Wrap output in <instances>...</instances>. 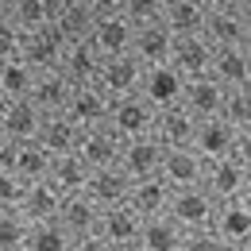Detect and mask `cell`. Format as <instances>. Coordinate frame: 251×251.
Masks as SVG:
<instances>
[{
  "instance_id": "obj_1",
  "label": "cell",
  "mask_w": 251,
  "mask_h": 251,
  "mask_svg": "<svg viewBox=\"0 0 251 251\" xmlns=\"http://www.w3.org/2000/svg\"><path fill=\"white\" fill-rule=\"evenodd\" d=\"M201 186L213 201H251V162L244 158H205L201 170Z\"/></svg>"
},
{
  "instance_id": "obj_2",
  "label": "cell",
  "mask_w": 251,
  "mask_h": 251,
  "mask_svg": "<svg viewBox=\"0 0 251 251\" xmlns=\"http://www.w3.org/2000/svg\"><path fill=\"white\" fill-rule=\"evenodd\" d=\"M155 120H158V108L143 93H127V97L108 100V116H104V124L112 127L120 139H143V135H155Z\"/></svg>"
},
{
  "instance_id": "obj_3",
  "label": "cell",
  "mask_w": 251,
  "mask_h": 251,
  "mask_svg": "<svg viewBox=\"0 0 251 251\" xmlns=\"http://www.w3.org/2000/svg\"><path fill=\"white\" fill-rule=\"evenodd\" d=\"M166 217L174 220L182 232H205L213 228V217H217V201L205 193V186H182L170 189V205H166Z\"/></svg>"
},
{
  "instance_id": "obj_4",
  "label": "cell",
  "mask_w": 251,
  "mask_h": 251,
  "mask_svg": "<svg viewBox=\"0 0 251 251\" xmlns=\"http://www.w3.org/2000/svg\"><path fill=\"white\" fill-rule=\"evenodd\" d=\"M143 74H147V66L127 50V54L100 58V70H97V81H93V85L108 97V100H116V97L139 93V89H143Z\"/></svg>"
},
{
  "instance_id": "obj_5",
  "label": "cell",
  "mask_w": 251,
  "mask_h": 251,
  "mask_svg": "<svg viewBox=\"0 0 251 251\" xmlns=\"http://www.w3.org/2000/svg\"><path fill=\"white\" fill-rule=\"evenodd\" d=\"M201 35L209 39V47H251V8L205 12Z\"/></svg>"
},
{
  "instance_id": "obj_6",
  "label": "cell",
  "mask_w": 251,
  "mask_h": 251,
  "mask_svg": "<svg viewBox=\"0 0 251 251\" xmlns=\"http://www.w3.org/2000/svg\"><path fill=\"white\" fill-rule=\"evenodd\" d=\"M120 151H124V139H120L108 124L81 127L77 147H74V155L85 158L89 170H97V166H116V162H120Z\"/></svg>"
},
{
  "instance_id": "obj_7",
  "label": "cell",
  "mask_w": 251,
  "mask_h": 251,
  "mask_svg": "<svg viewBox=\"0 0 251 251\" xmlns=\"http://www.w3.org/2000/svg\"><path fill=\"white\" fill-rule=\"evenodd\" d=\"M209 77L220 89H248L251 85V47H213Z\"/></svg>"
},
{
  "instance_id": "obj_8",
  "label": "cell",
  "mask_w": 251,
  "mask_h": 251,
  "mask_svg": "<svg viewBox=\"0 0 251 251\" xmlns=\"http://www.w3.org/2000/svg\"><path fill=\"white\" fill-rule=\"evenodd\" d=\"M66 50V39L50 24L39 27V31H24V43H20V58L31 66L35 74H47V70H58Z\"/></svg>"
},
{
  "instance_id": "obj_9",
  "label": "cell",
  "mask_w": 251,
  "mask_h": 251,
  "mask_svg": "<svg viewBox=\"0 0 251 251\" xmlns=\"http://www.w3.org/2000/svg\"><path fill=\"white\" fill-rule=\"evenodd\" d=\"M209 62H213V47L205 35H186V39H174L170 47V70L186 81V77H205L209 74Z\"/></svg>"
},
{
  "instance_id": "obj_10",
  "label": "cell",
  "mask_w": 251,
  "mask_h": 251,
  "mask_svg": "<svg viewBox=\"0 0 251 251\" xmlns=\"http://www.w3.org/2000/svg\"><path fill=\"white\" fill-rule=\"evenodd\" d=\"M139 224H143V220H139L124 201H120V205L100 209L93 232L108 244V248H131V244H139Z\"/></svg>"
},
{
  "instance_id": "obj_11",
  "label": "cell",
  "mask_w": 251,
  "mask_h": 251,
  "mask_svg": "<svg viewBox=\"0 0 251 251\" xmlns=\"http://www.w3.org/2000/svg\"><path fill=\"white\" fill-rule=\"evenodd\" d=\"M201 170H205V158L193 147H170V151H162V162H158V178L170 189L201 186Z\"/></svg>"
},
{
  "instance_id": "obj_12",
  "label": "cell",
  "mask_w": 251,
  "mask_h": 251,
  "mask_svg": "<svg viewBox=\"0 0 251 251\" xmlns=\"http://www.w3.org/2000/svg\"><path fill=\"white\" fill-rule=\"evenodd\" d=\"M244 131H236L232 124H224L220 116H209V120H197V127H193V151L201 158H224L236 151V139H240Z\"/></svg>"
},
{
  "instance_id": "obj_13",
  "label": "cell",
  "mask_w": 251,
  "mask_h": 251,
  "mask_svg": "<svg viewBox=\"0 0 251 251\" xmlns=\"http://www.w3.org/2000/svg\"><path fill=\"white\" fill-rule=\"evenodd\" d=\"M124 205H127V209H131L139 220L162 217V213H166V205H170V186H166L158 174H151V178H135V182L127 186Z\"/></svg>"
},
{
  "instance_id": "obj_14",
  "label": "cell",
  "mask_w": 251,
  "mask_h": 251,
  "mask_svg": "<svg viewBox=\"0 0 251 251\" xmlns=\"http://www.w3.org/2000/svg\"><path fill=\"white\" fill-rule=\"evenodd\" d=\"M170 47H174V35L162 27V20L143 24V27H135V35H131V54L147 66V70L170 62Z\"/></svg>"
},
{
  "instance_id": "obj_15",
  "label": "cell",
  "mask_w": 251,
  "mask_h": 251,
  "mask_svg": "<svg viewBox=\"0 0 251 251\" xmlns=\"http://www.w3.org/2000/svg\"><path fill=\"white\" fill-rule=\"evenodd\" d=\"M220 97H224V89L205 74V77H186V81H182L178 104L186 108L193 120H209V116L220 112Z\"/></svg>"
},
{
  "instance_id": "obj_16",
  "label": "cell",
  "mask_w": 251,
  "mask_h": 251,
  "mask_svg": "<svg viewBox=\"0 0 251 251\" xmlns=\"http://www.w3.org/2000/svg\"><path fill=\"white\" fill-rule=\"evenodd\" d=\"M158 162H162V143L155 135H143V139H124V151H120V170L127 178H151L158 174Z\"/></svg>"
},
{
  "instance_id": "obj_17",
  "label": "cell",
  "mask_w": 251,
  "mask_h": 251,
  "mask_svg": "<svg viewBox=\"0 0 251 251\" xmlns=\"http://www.w3.org/2000/svg\"><path fill=\"white\" fill-rule=\"evenodd\" d=\"M131 35L135 27L127 24L124 16H100L89 31V47H93L100 58H112V54H127L131 50Z\"/></svg>"
},
{
  "instance_id": "obj_18",
  "label": "cell",
  "mask_w": 251,
  "mask_h": 251,
  "mask_svg": "<svg viewBox=\"0 0 251 251\" xmlns=\"http://www.w3.org/2000/svg\"><path fill=\"white\" fill-rule=\"evenodd\" d=\"M66 116L74 120L77 127H93V124H104L108 116V97L100 93L97 85H74L70 97H66Z\"/></svg>"
},
{
  "instance_id": "obj_19",
  "label": "cell",
  "mask_w": 251,
  "mask_h": 251,
  "mask_svg": "<svg viewBox=\"0 0 251 251\" xmlns=\"http://www.w3.org/2000/svg\"><path fill=\"white\" fill-rule=\"evenodd\" d=\"M58 205H62V193L50 186L47 178H43V182H27V186H24V193H20V201H16L20 217L27 220V224L54 220V217H58Z\"/></svg>"
},
{
  "instance_id": "obj_20",
  "label": "cell",
  "mask_w": 251,
  "mask_h": 251,
  "mask_svg": "<svg viewBox=\"0 0 251 251\" xmlns=\"http://www.w3.org/2000/svg\"><path fill=\"white\" fill-rule=\"evenodd\" d=\"M39 124H43V112L35 108L27 97H20V100H4V108H0V131H4L12 143H27V139H35Z\"/></svg>"
},
{
  "instance_id": "obj_21",
  "label": "cell",
  "mask_w": 251,
  "mask_h": 251,
  "mask_svg": "<svg viewBox=\"0 0 251 251\" xmlns=\"http://www.w3.org/2000/svg\"><path fill=\"white\" fill-rule=\"evenodd\" d=\"M97 70H100V54L89 47V39H81V43H66L62 62H58V74H62L70 85H93Z\"/></svg>"
},
{
  "instance_id": "obj_22",
  "label": "cell",
  "mask_w": 251,
  "mask_h": 251,
  "mask_svg": "<svg viewBox=\"0 0 251 251\" xmlns=\"http://www.w3.org/2000/svg\"><path fill=\"white\" fill-rule=\"evenodd\" d=\"M127 186H131V178L120 166H97L89 174V182H85V197L97 209H108V205H120L127 197Z\"/></svg>"
},
{
  "instance_id": "obj_23",
  "label": "cell",
  "mask_w": 251,
  "mask_h": 251,
  "mask_svg": "<svg viewBox=\"0 0 251 251\" xmlns=\"http://www.w3.org/2000/svg\"><path fill=\"white\" fill-rule=\"evenodd\" d=\"M213 232L224 244H251V201H220Z\"/></svg>"
},
{
  "instance_id": "obj_24",
  "label": "cell",
  "mask_w": 251,
  "mask_h": 251,
  "mask_svg": "<svg viewBox=\"0 0 251 251\" xmlns=\"http://www.w3.org/2000/svg\"><path fill=\"white\" fill-rule=\"evenodd\" d=\"M77 135H81V127L74 124L66 112H50V116H43V124L35 131V143L47 155H70L77 147Z\"/></svg>"
},
{
  "instance_id": "obj_25",
  "label": "cell",
  "mask_w": 251,
  "mask_h": 251,
  "mask_svg": "<svg viewBox=\"0 0 251 251\" xmlns=\"http://www.w3.org/2000/svg\"><path fill=\"white\" fill-rule=\"evenodd\" d=\"M97 217H100V209L85 193H62V205H58V217L54 220L66 228L70 240H77V236H85V232L97 228Z\"/></svg>"
},
{
  "instance_id": "obj_26",
  "label": "cell",
  "mask_w": 251,
  "mask_h": 251,
  "mask_svg": "<svg viewBox=\"0 0 251 251\" xmlns=\"http://www.w3.org/2000/svg\"><path fill=\"white\" fill-rule=\"evenodd\" d=\"M93 24H97V16H93V8H89L85 0H66V4H58V8H54V20H50V27L62 35L66 43L89 39Z\"/></svg>"
},
{
  "instance_id": "obj_27",
  "label": "cell",
  "mask_w": 251,
  "mask_h": 251,
  "mask_svg": "<svg viewBox=\"0 0 251 251\" xmlns=\"http://www.w3.org/2000/svg\"><path fill=\"white\" fill-rule=\"evenodd\" d=\"M70 89H74V85L66 81L58 70H47V74H35L31 89H27V100H31L43 116H50V112H62V108H66Z\"/></svg>"
},
{
  "instance_id": "obj_28",
  "label": "cell",
  "mask_w": 251,
  "mask_h": 251,
  "mask_svg": "<svg viewBox=\"0 0 251 251\" xmlns=\"http://www.w3.org/2000/svg\"><path fill=\"white\" fill-rule=\"evenodd\" d=\"M193 127L197 120L189 116L182 104H170V108H162L155 120V139L162 143V151H170V147H189L193 143Z\"/></svg>"
},
{
  "instance_id": "obj_29",
  "label": "cell",
  "mask_w": 251,
  "mask_h": 251,
  "mask_svg": "<svg viewBox=\"0 0 251 251\" xmlns=\"http://www.w3.org/2000/svg\"><path fill=\"white\" fill-rule=\"evenodd\" d=\"M89 166L81 155H50V170H47V182L58 189V193H85V182H89Z\"/></svg>"
},
{
  "instance_id": "obj_30",
  "label": "cell",
  "mask_w": 251,
  "mask_h": 251,
  "mask_svg": "<svg viewBox=\"0 0 251 251\" xmlns=\"http://www.w3.org/2000/svg\"><path fill=\"white\" fill-rule=\"evenodd\" d=\"M162 27L174 35V39L201 35V27H205V8L197 0H166L162 4Z\"/></svg>"
},
{
  "instance_id": "obj_31",
  "label": "cell",
  "mask_w": 251,
  "mask_h": 251,
  "mask_svg": "<svg viewBox=\"0 0 251 251\" xmlns=\"http://www.w3.org/2000/svg\"><path fill=\"white\" fill-rule=\"evenodd\" d=\"M139 93L147 97V100L155 104L158 112H162V108L178 104V93H182V77H178L170 66H155V70H147V74H143V89H139Z\"/></svg>"
},
{
  "instance_id": "obj_32",
  "label": "cell",
  "mask_w": 251,
  "mask_h": 251,
  "mask_svg": "<svg viewBox=\"0 0 251 251\" xmlns=\"http://www.w3.org/2000/svg\"><path fill=\"white\" fill-rule=\"evenodd\" d=\"M8 170L27 186V182H43L47 178V170H50V155L35 143V139H27V143H16V151H12V162H8Z\"/></svg>"
},
{
  "instance_id": "obj_33",
  "label": "cell",
  "mask_w": 251,
  "mask_h": 251,
  "mask_svg": "<svg viewBox=\"0 0 251 251\" xmlns=\"http://www.w3.org/2000/svg\"><path fill=\"white\" fill-rule=\"evenodd\" d=\"M186 244V232L174 224V220L166 217H147L143 224H139V248H147V251H174V248H182Z\"/></svg>"
},
{
  "instance_id": "obj_34",
  "label": "cell",
  "mask_w": 251,
  "mask_h": 251,
  "mask_svg": "<svg viewBox=\"0 0 251 251\" xmlns=\"http://www.w3.org/2000/svg\"><path fill=\"white\" fill-rule=\"evenodd\" d=\"M54 8H58L54 0H8L4 20L16 24L20 31H39V27H47L54 20Z\"/></svg>"
},
{
  "instance_id": "obj_35",
  "label": "cell",
  "mask_w": 251,
  "mask_h": 251,
  "mask_svg": "<svg viewBox=\"0 0 251 251\" xmlns=\"http://www.w3.org/2000/svg\"><path fill=\"white\" fill-rule=\"evenodd\" d=\"M70 236L58 220H39L27 228V240H24V251H70Z\"/></svg>"
},
{
  "instance_id": "obj_36",
  "label": "cell",
  "mask_w": 251,
  "mask_h": 251,
  "mask_svg": "<svg viewBox=\"0 0 251 251\" xmlns=\"http://www.w3.org/2000/svg\"><path fill=\"white\" fill-rule=\"evenodd\" d=\"M35 81V70L24 58H8V62H0V97L4 100H20V97H27Z\"/></svg>"
},
{
  "instance_id": "obj_37",
  "label": "cell",
  "mask_w": 251,
  "mask_h": 251,
  "mask_svg": "<svg viewBox=\"0 0 251 251\" xmlns=\"http://www.w3.org/2000/svg\"><path fill=\"white\" fill-rule=\"evenodd\" d=\"M217 116L224 124H232L236 131H251V85L248 89H224Z\"/></svg>"
},
{
  "instance_id": "obj_38",
  "label": "cell",
  "mask_w": 251,
  "mask_h": 251,
  "mask_svg": "<svg viewBox=\"0 0 251 251\" xmlns=\"http://www.w3.org/2000/svg\"><path fill=\"white\" fill-rule=\"evenodd\" d=\"M27 228L31 224L20 217V209H0V251H24Z\"/></svg>"
},
{
  "instance_id": "obj_39",
  "label": "cell",
  "mask_w": 251,
  "mask_h": 251,
  "mask_svg": "<svg viewBox=\"0 0 251 251\" xmlns=\"http://www.w3.org/2000/svg\"><path fill=\"white\" fill-rule=\"evenodd\" d=\"M162 4H166V0H124V4H120V16H124L131 27H143V24L162 20Z\"/></svg>"
},
{
  "instance_id": "obj_40",
  "label": "cell",
  "mask_w": 251,
  "mask_h": 251,
  "mask_svg": "<svg viewBox=\"0 0 251 251\" xmlns=\"http://www.w3.org/2000/svg\"><path fill=\"white\" fill-rule=\"evenodd\" d=\"M20 43H24V31L0 16V62H8V58H20Z\"/></svg>"
},
{
  "instance_id": "obj_41",
  "label": "cell",
  "mask_w": 251,
  "mask_h": 251,
  "mask_svg": "<svg viewBox=\"0 0 251 251\" xmlns=\"http://www.w3.org/2000/svg\"><path fill=\"white\" fill-rule=\"evenodd\" d=\"M20 193H24V182H20L8 166H0V209H16Z\"/></svg>"
},
{
  "instance_id": "obj_42",
  "label": "cell",
  "mask_w": 251,
  "mask_h": 251,
  "mask_svg": "<svg viewBox=\"0 0 251 251\" xmlns=\"http://www.w3.org/2000/svg\"><path fill=\"white\" fill-rule=\"evenodd\" d=\"M186 251H228V244L213 228H205V232H189L186 236Z\"/></svg>"
},
{
  "instance_id": "obj_43",
  "label": "cell",
  "mask_w": 251,
  "mask_h": 251,
  "mask_svg": "<svg viewBox=\"0 0 251 251\" xmlns=\"http://www.w3.org/2000/svg\"><path fill=\"white\" fill-rule=\"evenodd\" d=\"M70 251H116V248H108L97 232H85V236H77V240L70 244Z\"/></svg>"
},
{
  "instance_id": "obj_44",
  "label": "cell",
  "mask_w": 251,
  "mask_h": 251,
  "mask_svg": "<svg viewBox=\"0 0 251 251\" xmlns=\"http://www.w3.org/2000/svg\"><path fill=\"white\" fill-rule=\"evenodd\" d=\"M89 8H93V16L100 20V16H120V4L124 0H85Z\"/></svg>"
},
{
  "instance_id": "obj_45",
  "label": "cell",
  "mask_w": 251,
  "mask_h": 251,
  "mask_svg": "<svg viewBox=\"0 0 251 251\" xmlns=\"http://www.w3.org/2000/svg\"><path fill=\"white\" fill-rule=\"evenodd\" d=\"M205 12H220V8H251V0H197Z\"/></svg>"
},
{
  "instance_id": "obj_46",
  "label": "cell",
  "mask_w": 251,
  "mask_h": 251,
  "mask_svg": "<svg viewBox=\"0 0 251 251\" xmlns=\"http://www.w3.org/2000/svg\"><path fill=\"white\" fill-rule=\"evenodd\" d=\"M12 151H16V143L0 131V166H8V162H12Z\"/></svg>"
},
{
  "instance_id": "obj_47",
  "label": "cell",
  "mask_w": 251,
  "mask_h": 251,
  "mask_svg": "<svg viewBox=\"0 0 251 251\" xmlns=\"http://www.w3.org/2000/svg\"><path fill=\"white\" fill-rule=\"evenodd\" d=\"M228 251H251V244H228Z\"/></svg>"
},
{
  "instance_id": "obj_48",
  "label": "cell",
  "mask_w": 251,
  "mask_h": 251,
  "mask_svg": "<svg viewBox=\"0 0 251 251\" xmlns=\"http://www.w3.org/2000/svg\"><path fill=\"white\" fill-rule=\"evenodd\" d=\"M116 251H147V248H139V244H131V248H116Z\"/></svg>"
},
{
  "instance_id": "obj_49",
  "label": "cell",
  "mask_w": 251,
  "mask_h": 251,
  "mask_svg": "<svg viewBox=\"0 0 251 251\" xmlns=\"http://www.w3.org/2000/svg\"><path fill=\"white\" fill-rule=\"evenodd\" d=\"M4 12H8V0H0V16H4Z\"/></svg>"
},
{
  "instance_id": "obj_50",
  "label": "cell",
  "mask_w": 251,
  "mask_h": 251,
  "mask_svg": "<svg viewBox=\"0 0 251 251\" xmlns=\"http://www.w3.org/2000/svg\"><path fill=\"white\" fill-rule=\"evenodd\" d=\"M0 108H4V97H0Z\"/></svg>"
},
{
  "instance_id": "obj_51",
  "label": "cell",
  "mask_w": 251,
  "mask_h": 251,
  "mask_svg": "<svg viewBox=\"0 0 251 251\" xmlns=\"http://www.w3.org/2000/svg\"><path fill=\"white\" fill-rule=\"evenodd\" d=\"M54 4H66V0H54Z\"/></svg>"
}]
</instances>
